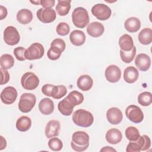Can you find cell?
<instances>
[{
	"mask_svg": "<svg viewBox=\"0 0 152 152\" xmlns=\"http://www.w3.org/2000/svg\"><path fill=\"white\" fill-rule=\"evenodd\" d=\"M89 135L84 131H78L74 132L72 135L71 146L76 151H84L89 146Z\"/></svg>",
	"mask_w": 152,
	"mask_h": 152,
	"instance_id": "6da1fadb",
	"label": "cell"
},
{
	"mask_svg": "<svg viewBox=\"0 0 152 152\" xmlns=\"http://www.w3.org/2000/svg\"><path fill=\"white\" fill-rule=\"evenodd\" d=\"M73 122L77 126L87 128L90 126L94 121V118L91 112L84 109H78L72 116Z\"/></svg>",
	"mask_w": 152,
	"mask_h": 152,
	"instance_id": "7a4b0ae2",
	"label": "cell"
},
{
	"mask_svg": "<svg viewBox=\"0 0 152 152\" xmlns=\"http://www.w3.org/2000/svg\"><path fill=\"white\" fill-rule=\"evenodd\" d=\"M72 21L75 27L80 28H84L90 21L87 11L83 7L75 8L72 13Z\"/></svg>",
	"mask_w": 152,
	"mask_h": 152,
	"instance_id": "3957f363",
	"label": "cell"
},
{
	"mask_svg": "<svg viewBox=\"0 0 152 152\" xmlns=\"http://www.w3.org/2000/svg\"><path fill=\"white\" fill-rule=\"evenodd\" d=\"M151 140L149 137L146 135L140 136L138 139L135 141H130L126 146L127 152H140L145 151L150 148Z\"/></svg>",
	"mask_w": 152,
	"mask_h": 152,
	"instance_id": "277c9868",
	"label": "cell"
},
{
	"mask_svg": "<svg viewBox=\"0 0 152 152\" xmlns=\"http://www.w3.org/2000/svg\"><path fill=\"white\" fill-rule=\"evenodd\" d=\"M36 102V97L35 95L30 93H25L20 96L18 107L21 112L28 113L34 107Z\"/></svg>",
	"mask_w": 152,
	"mask_h": 152,
	"instance_id": "5b68a950",
	"label": "cell"
},
{
	"mask_svg": "<svg viewBox=\"0 0 152 152\" xmlns=\"http://www.w3.org/2000/svg\"><path fill=\"white\" fill-rule=\"evenodd\" d=\"M45 53V49L43 45L36 42L31 44L25 52V58L28 60H35L41 59Z\"/></svg>",
	"mask_w": 152,
	"mask_h": 152,
	"instance_id": "8992f818",
	"label": "cell"
},
{
	"mask_svg": "<svg viewBox=\"0 0 152 152\" xmlns=\"http://www.w3.org/2000/svg\"><path fill=\"white\" fill-rule=\"evenodd\" d=\"M40 81L38 77L32 72H27L24 73L21 78V84L22 87L27 90H33L36 89Z\"/></svg>",
	"mask_w": 152,
	"mask_h": 152,
	"instance_id": "52a82bcc",
	"label": "cell"
},
{
	"mask_svg": "<svg viewBox=\"0 0 152 152\" xmlns=\"http://www.w3.org/2000/svg\"><path fill=\"white\" fill-rule=\"evenodd\" d=\"M91 13L98 20L104 21L110 17L112 11L107 5L97 4L91 8Z\"/></svg>",
	"mask_w": 152,
	"mask_h": 152,
	"instance_id": "ba28073f",
	"label": "cell"
},
{
	"mask_svg": "<svg viewBox=\"0 0 152 152\" xmlns=\"http://www.w3.org/2000/svg\"><path fill=\"white\" fill-rule=\"evenodd\" d=\"M20 40V34L14 26H8L4 31V40L5 43L10 46L17 45Z\"/></svg>",
	"mask_w": 152,
	"mask_h": 152,
	"instance_id": "9c48e42d",
	"label": "cell"
},
{
	"mask_svg": "<svg viewBox=\"0 0 152 152\" xmlns=\"http://www.w3.org/2000/svg\"><path fill=\"white\" fill-rule=\"evenodd\" d=\"M127 118L134 124H139L143 121L144 114L140 107L136 105L128 106L125 110Z\"/></svg>",
	"mask_w": 152,
	"mask_h": 152,
	"instance_id": "30bf717a",
	"label": "cell"
},
{
	"mask_svg": "<svg viewBox=\"0 0 152 152\" xmlns=\"http://www.w3.org/2000/svg\"><path fill=\"white\" fill-rule=\"evenodd\" d=\"M36 15L43 23H50L55 21L56 17V12L52 8H40L37 10Z\"/></svg>",
	"mask_w": 152,
	"mask_h": 152,
	"instance_id": "8fae6325",
	"label": "cell"
},
{
	"mask_svg": "<svg viewBox=\"0 0 152 152\" xmlns=\"http://www.w3.org/2000/svg\"><path fill=\"white\" fill-rule=\"evenodd\" d=\"M17 91L14 87L8 86L3 89L1 93V100L5 104H11L17 97Z\"/></svg>",
	"mask_w": 152,
	"mask_h": 152,
	"instance_id": "7c38bea8",
	"label": "cell"
},
{
	"mask_svg": "<svg viewBox=\"0 0 152 152\" xmlns=\"http://www.w3.org/2000/svg\"><path fill=\"white\" fill-rule=\"evenodd\" d=\"M104 75L106 80L109 82L115 83L119 81L121 79V71L117 65H110L106 68Z\"/></svg>",
	"mask_w": 152,
	"mask_h": 152,
	"instance_id": "4fadbf2b",
	"label": "cell"
},
{
	"mask_svg": "<svg viewBox=\"0 0 152 152\" xmlns=\"http://www.w3.org/2000/svg\"><path fill=\"white\" fill-rule=\"evenodd\" d=\"M106 118L112 125H118L121 122L123 119V114L118 107H111L107 110Z\"/></svg>",
	"mask_w": 152,
	"mask_h": 152,
	"instance_id": "5bb4252c",
	"label": "cell"
},
{
	"mask_svg": "<svg viewBox=\"0 0 152 152\" xmlns=\"http://www.w3.org/2000/svg\"><path fill=\"white\" fill-rule=\"evenodd\" d=\"M61 129V125L59 121L57 120H50L46 125L45 135L48 138L58 136Z\"/></svg>",
	"mask_w": 152,
	"mask_h": 152,
	"instance_id": "9a60e30c",
	"label": "cell"
},
{
	"mask_svg": "<svg viewBox=\"0 0 152 152\" xmlns=\"http://www.w3.org/2000/svg\"><path fill=\"white\" fill-rule=\"evenodd\" d=\"M135 64L139 70L147 71L150 67L151 59L145 53H140L135 58Z\"/></svg>",
	"mask_w": 152,
	"mask_h": 152,
	"instance_id": "2e32d148",
	"label": "cell"
},
{
	"mask_svg": "<svg viewBox=\"0 0 152 152\" xmlns=\"http://www.w3.org/2000/svg\"><path fill=\"white\" fill-rule=\"evenodd\" d=\"M104 31L103 25L97 21L92 22L87 27V33L91 37H98L103 34Z\"/></svg>",
	"mask_w": 152,
	"mask_h": 152,
	"instance_id": "e0dca14e",
	"label": "cell"
},
{
	"mask_svg": "<svg viewBox=\"0 0 152 152\" xmlns=\"http://www.w3.org/2000/svg\"><path fill=\"white\" fill-rule=\"evenodd\" d=\"M139 72L132 66L126 67L124 71V80L125 82L131 84L135 83L138 78Z\"/></svg>",
	"mask_w": 152,
	"mask_h": 152,
	"instance_id": "ac0fdd59",
	"label": "cell"
},
{
	"mask_svg": "<svg viewBox=\"0 0 152 152\" xmlns=\"http://www.w3.org/2000/svg\"><path fill=\"white\" fill-rule=\"evenodd\" d=\"M39 109L43 115L51 114L54 110L53 102L49 98H43L39 103Z\"/></svg>",
	"mask_w": 152,
	"mask_h": 152,
	"instance_id": "d6986e66",
	"label": "cell"
},
{
	"mask_svg": "<svg viewBox=\"0 0 152 152\" xmlns=\"http://www.w3.org/2000/svg\"><path fill=\"white\" fill-rule=\"evenodd\" d=\"M105 137L109 143L117 144L121 141L122 135L120 130L116 128H111L107 131Z\"/></svg>",
	"mask_w": 152,
	"mask_h": 152,
	"instance_id": "ffe728a7",
	"label": "cell"
},
{
	"mask_svg": "<svg viewBox=\"0 0 152 152\" xmlns=\"http://www.w3.org/2000/svg\"><path fill=\"white\" fill-rule=\"evenodd\" d=\"M77 84L78 88L81 90L88 91L93 86V80L88 75H82L78 78Z\"/></svg>",
	"mask_w": 152,
	"mask_h": 152,
	"instance_id": "44dd1931",
	"label": "cell"
},
{
	"mask_svg": "<svg viewBox=\"0 0 152 152\" xmlns=\"http://www.w3.org/2000/svg\"><path fill=\"white\" fill-rule=\"evenodd\" d=\"M69 40L72 45L77 46H80L85 43L86 35L83 31L75 30L70 33Z\"/></svg>",
	"mask_w": 152,
	"mask_h": 152,
	"instance_id": "7402d4cb",
	"label": "cell"
},
{
	"mask_svg": "<svg viewBox=\"0 0 152 152\" xmlns=\"http://www.w3.org/2000/svg\"><path fill=\"white\" fill-rule=\"evenodd\" d=\"M124 27L126 30L128 32L135 33L140 30L141 27V22L138 18L131 17L125 20Z\"/></svg>",
	"mask_w": 152,
	"mask_h": 152,
	"instance_id": "603a6c76",
	"label": "cell"
},
{
	"mask_svg": "<svg viewBox=\"0 0 152 152\" xmlns=\"http://www.w3.org/2000/svg\"><path fill=\"white\" fill-rule=\"evenodd\" d=\"M118 43L121 50L126 52L131 50L134 46L132 37L127 34H125L121 36Z\"/></svg>",
	"mask_w": 152,
	"mask_h": 152,
	"instance_id": "cb8c5ba5",
	"label": "cell"
},
{
	"mask_svg": "<svg viewBox=\"0 0 152 152\" xmlns=\"http://www.w3.org/2000/svg\"><path fill=\"white\" fill-rule=\"evenodd\" d=\"M75 106L70 103L65 97L60 101L58 104V109L60 113L64 116H70Z\"/></svg>",
	"mask_w": 152,
	"mask_h": 152,
	"instance_id": "d4e9b609",
	"label": "cell"
},
{
	"mask_svg": "<svg viewBox=\"0 0 152 152\" xmlns=\"http://www.w3.org/2000/svg\"><path fill=\"white\" fill-rule=\"evenodd\" d=\"M17 20L18 22L22 24H27L30 23L33 19V14L28 9H21L17 14Z\"/></svg>",
	"mask_w": 152,
	"mask_h": 152,
	"instance_id": "484cf974",
	"label": "cell"
},
{
	"mask_svg": "<svg viewBox=\"0 0 152 152\" xmlns=\"http://www.w3.org/2000/svg\"><path fill=\"white\" fill-rule=\"evenodd\" d=\"M70 0H58L55 10L57 14L60 16L66 15L71 8Z\"/></svg>",
	"mask_w": 152,
	"mask_h": 152,
	"instance_id": "4316f807",
	"label": "cell"
},
{
	"mask_svg": "<svg viewBox=\"0 0 152 152\" xmlns=\"http://www.w3.org/2000/svg\"><path fill=\"white\" fill-rule=\"evenodd\" d=\"M138 40L144 45H147L152 42V30L150 28H143L138 34Z\"/></svg>",
	"mask_w": 152,
	"mask_h": 152,
	"instance_id": "83f0119b",
	"label": "cell"
},
{
	"mask_svg": "<svg viewBox=\"0 0 152 152\" xmlns=\"http://www.w3.org/2000/svg\"><path fill=\"white\" fill-rule=\"evenodd\" d=\"M31 126V121L27 116H22L16 122V128L19 131L25 132L28 131Z\"/></svg>",
	"mask_w": 152,
	"mask_h": 152,
	"instance_id": "f1b7e54d",
	"label": "cell"
},
{
	"mask_svg": "<svg viewBox=\"0 0 152 152\" xmlns=\"http://www.w3.org/2000/svg\"><path fill=\"white\" fill-rule=\"evenodd\" d=\"M66 98L74 106L81 104L84 101L83 94L76 90H74L70 92L66 97Z\"/></svg>",
	"mask_w": 152,
	"mask_h": 152,
	"instance_id": "f546056e",
	"label": "cell"
},
{
	"mask_svg": "<svg viewBox=\"0 0 152 152\" xmlns=\"http://www.w3.org/2000/svg\"><path fill=\"white\" fill-rule=\"evenodd\" d=\"M14 64V59L10 54H4L0 58V65L2 68L8 69L11 68Z\"/></svg>",
	"mask_w": 152,
	"mask_h": 152,
	"instance_id": "4dcf8cb0",
	"label": "cell"
},
{
	"mask_svg": "<svg viewBox=\"0 0 152 152\" xmlns=\"http://www.w3.org/2000/svg\"><path fill=\"white\" fill-rule=\"evenodd\" d=\"M136 47L134 46L131 50L130 51H124L120 50V56L122 61L126 64L132 62L136 55Z\"/></svg>",
	"mask_w": 152,
	"mask_h": 152,
	"instance_id": "1f68e13d",
	"label": "cell"
},
{
	"mask_svg": "<svg viewBox=\"0 0 152 152\" xmlns=\"http://www.w3.org/2000/svg\"><path fill=\"white\" fill-rule=\"evenodd\" d=\"M66 93L67 89L65 86H55L51 93V97L55 99H59L66 95Z\"/></svg>",
	"mask_w": 152,
	"mask_h": 152,
	"instance_id": "d6a6232c",
	"label": "cell"
},
{
	"mask_svg": "<svg viewBox=\"0 0 152 152\" xmlns=\"http://www.w3.org/2000/svg\"><path fill=\"white\" fill-rule=\"evenodd\" d=\"M138 102L142 106H149L152 102V94L150 92L144 91L138 96Z\"/></svg>",
	"mask_w": 152,
	"mask_h": 152,
	"instance_id": "836d02e7",
	"label": "cell"
},
{
	"mask_svg": "<svg viewBox=\"0 0 152 152\" xmlns=\"http://www.w3.org/2000/svg\"><path fill=\"white\" fill-rule=\"evenodd\" d=\"M125 136L130 141H137L140 136L138 129L134 126H129L125 130Z\"/></svg>",
	"mask_w": 152,
	"mask_h": 152,
	"instance_id": "e575fe53",
	"label": "cell"
},
{
	"mask_svg": "<svg viewBox=\"0 0 152 152\" xmlns=\"http://www.w3.org/2000/svg\"><path fill=\"white\" fill-rule=\"evenodd\" d=\"M48 146L50 150L54 151H60L63 147L62 141L58 138H50L48 141Z\"/></svg>",
	"mask_w": 152,
	"mask_h": 152,
	"instance_id": "d590c367",
	"label": "cell"
},
{
	"mask_svg": "<svg viewBox=\"0 0 152 152\" xmlns=\"http://www.w3.org/2000/svg\"><path fill=\"white\" fill-rule=\"evenodd\" d=\"M62 52H63L60 49L54 46H50L47 52V56L49 59L55 61L60 58Z\"/></svg>",
	"mask_w": 152,
	"mask_h": 152,
	"instance_id": "8d00e7d4",
	"label": "cell"
},
{
	"mask_svg": "<svg viewBox=\"0 0 152 152\" xmlns=\"http://www.w3.org/2000/svg\"><path fill=\"white\" fill-rule=\"evenodd\" d=\"M70 31V28L69 25L65 22L59 23L56 28V31L58 34L60 36H66L67 35Z\"/></svg>",
	"mask_w": 152,
	"mask_h": 152,
	"instance_id": "74e56055",
	"label": "cell"
},
{
	"mask_svg": "<svg viewBox=\"0 0 152 152\" xmlns=\"http://www.w3.org/2000/svg\"><path fill=\"white\" fill-rule=\"evenodd\" d=\"M26 50V49H25L24 48L21 47V46L15 48L14 49V56H15V57L16 58V59L18 61H24L26 59L25 56H24Z\"/></svg>",
	"mask_w": 152,
	"mask_h": 152,
	"instance_id": "f35d334b",
	"label": "cell"
},
{
	"mask_svg": "<svg viewBox=\"0 0 152 152\" xmlns=\"http://www.w3.org/2000/svg\"><path fill=\"white\" fill-rule=\"evenodd\" d=\"M50 46H54V47L58 48L60 49L62 52H64V50L65 49L66 45H65V42H64V40H62V39L57 38V39H54L51 42Z\"/></svg>",
	"mask_w": 152,
	"mask_h": 152,
	"instance_id": "ab89813d",
	"label": "cell"
},
{
	"mask_svg": "<svg viewBox=\"0 0 152 152\" xmlns=\"http://www.w3.org/2000/svg\"><path fill=\"white\" fill-rule=\"evenodd\" d=\"M0 71L1 72V81L0 84L4 85V84H7L9 81L10 76L8 72L6 69L1 68Z\"/></svg>",
	"mask_w": 152,
	"mask_h": 152,
	"instance_id": "60d3db41",
	"label": "cell"
},
{
	"mask_svg": "<svg viewBox=\"0 0 152 152\" xmlns=\"http://www.w3.org/2000/svg\"><path fill=\"white\" fill-rule=\"evenodd\" d=\"M54 85L50 84H46L43 86L42 87V92L45 96L51 97V93L54 87Z\"/></svg>",
	"mask_w": 152,
	"mask_h": 152,
	"instance_id": "b9f144b4",
	"label": "cell"
},
{
	"mask_svg": "<svg viewBox=\"0 0 152 152\" xmlns=\"http://www.w3.org/2000/svg\"><path fill=\"white\" fill-rule=\"evenodd\" d=\"M55 4V0H41L40 5L44 8H51Z\"/></svg>",
	"mask_w": 152,
	"mask_h": 152,
	"instance_id": "7bdbcfd3",
	"label": "cell"
},
{
	"mask_svg": "<svg viewBox=\"0 0 152 152\" xmlns=\"http://www.w3.org/2000/svg\"><path fill=\"white\" fill-rule=\"evenodd\" d=\"M0 15H1V18L0 20H3L4 18H5L7 15V8L2 6V5H0Z\"/></svg>",
	"mask_w": 152,
	"mask_h": 152,
	"instance_id": "ee69618b",
	"label": "cell"
},
{
	"mask_svg": "<svg viewBox=\"0 0 152 152\" xmlns=\"http://www.w3.org/2000/svg\"><path fill=\"white\" fill-rule=\"evenodd\" d=\"M100 151H116V150L115 149H114L113 148H112V147H109V146H106V147H103L101 150Z\"/></svg>",
	"mask_w": 152,
	"mask_h": 152,
	"instance_id": "f6af8a7d",
	"label": "cell"
},
{
	"mask_svg": "<svg viewBox=\"0 0 152 152\" xmlns=\"http://www.w3.org/2000/svg\"><path fill=\"white\" fill-rule=\"evenodd\" d=\"M1 143L0 150H2L4 149L6 147V146H7V141H6L5 139H4L2 136H1Z\"/></svg>",
	"mask_w": 152,
	"mask_h": 152,
	"instance_id": "bcb514c9",
	"label": "cell"
},
{
	"mask_svg": "<svg viewBox=\"0 0 152 152\" xmlns=\"http://www.w3.org/2000/svg\"><path fill=\"white\" fill-rule=\"evenodd\" d=\"M30 2L33 4H35V5H40V1H30Z\"/></svg>",
	"mask_w": 152,
	"mask_h": 152,
	"instance_id": "7dc6e473",
	"label": "cell"
}]
</instances>
